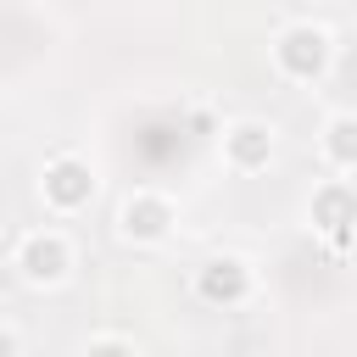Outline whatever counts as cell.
<instances>
[{
  "label": "cell",
  "instance_id": "cell-3",
  "mask_svg": "<svg viewBox=\"0 0 357 357\" xmlns=\"http://www.w3.org/2000/svg\"><path fill=\"white\" fill-rule=\"evenodd\" d=\"M279 56H284L296 73H307V67H318V61H324V33H318V28H296V33H284Z\"/></svg>",
  "mask_w": 357,
  "mask_h": 357
},
{
  "label": "cell",
  "instance_id": "cell-4",
  "mask_svg": "<svg viewBox=\"0 0 357 357\" xmlns=\"http://www.w3.org/2000/svg\"><path fill=\"white\" fill-rule=\"evenodd\" d=\"M229 151H234V162H245V167H251V162H262V156L273 151V139H268V128H262V123H240V128L229 134Z\"/></svg>",
  "mask_w": 357,
  "mask_h": 357
},
{
  "label": "cell",
  "instance_id": "cell-1",
  "mask_svg": "<svg viewBox=\"0 0 357 357\" xmlns=\"http://www.w3.org/2000/svg\"><path fill=\"white\" fill-rule=\"evenodd\" d=\"M22 268H28V279H61L67 273V245L56 234H33L22 245Z\"/></svg>",
  "mask_w": 357,
  "mask_h": 357
},
{
  "label": "cell",
  "instance_id": "cell-8",
  "mask_svg": "<svg viewBox=\"0 0 357 357\" xmlns=\"http://www.w3.org/2000/svg\"><path fill=\"white\" fill-rule=\"evenodd\" d=\"M89 357H123V346H117V340H100V346H95Z\"/></svg>",
  "mask_w": 357,
  "mask_h": 357
},
{
  "label": "cell",
  "instance_id": "cell-9",
  "mask_svg": "<svg viewBox=\"0 0 357 357\" xmlns=\"http://www.w3.org/2000/svg\"><path fill=\"white\" fill-rule=\"evenodd\" d=\"M0 357H17V340H11L6 329H0Z\"/></svg>",
  "mask_w": 357,
  "mask_h": 357
},
{
  "label": "cell",
  "instance_id": "cell-2",
  "mask_svg": "<svg viewBox=\"0 0 357 357\" xmlns=\"http://www.w3.org/2000/svg\"><path fill=\"white\" fill-rule=\"evenodd\" d=\"M45 195H50L56 206H78V201L89 195V173H84L78 162H56V167L45 173Z\"/></svg>",
  "mask_w": 357,
  "mask_h": 357
},
{
  "label": "cell",
  "instance_id": "cell-5",
  "mask_svg": "<svg viewBox=\"0 0 357 357\" xmlns=\"http://www.w3.org/2000/svg\"><path fill=\"white\" fill-rule=\"evenodd\" d=\"M201 290H206V296H240V290H245V262H234V257L212 262V268L201 273Z\"/></svg>",
  "mask_w": 357,
  "mask_h": 357
},
{
  "label": "cell",
  "instance_id": "cell-7",
  "mask_svg": "<svg viewBox=\"0 0 357 357\" xmlns=\"http://www.w3.org/2000/svg\"><path fill=\"white\" fill-rule=\"evenodd\" d=\"M329 156L335 162H357V117H335L329 123Z\"/></svg>",
  "mask_w": 357,
  "mask_h": 357
},
{
  "label": "cell",
  "instance_id": "cell-6",
  "mask_svg": "<svg viewBox=\"0 0 357 357\" xmlns=\"http://www.w3.org/2000/svg\"><path fill=\"white\" fill-rule=\"evenodd\" d=\"M123 229L151 240V234H162V229H167V206H162V201H139V206L128 201V206H123Z\"/></svg>",
  "mask_w": 357,
  "mask_h": 357
}]
</instances>
